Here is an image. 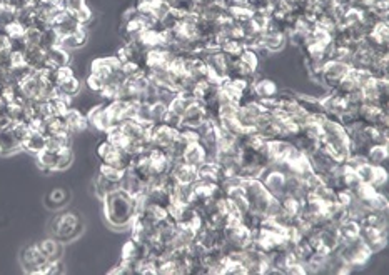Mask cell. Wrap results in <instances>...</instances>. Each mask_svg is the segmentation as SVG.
<instances>
[{
    "instance_id": "6da1fadb",
    "label": "cell",
    "mask_w": 389,
    "mask_h": 275,
    "mask_svg": "<svg viewBox=\"0 0 389 275\" xmlns=\"http://www.w3.org/2000/svg\"><path fill=\"white\" fill-rule=\"evenodd\" d=\"M104 213L112 229L116 230H129L132 225L134 219L137 217L132 208V195L127 194L121 187L112 190L105 195L102 200Z\"/></svg>"
},
{
    "instance_id": "7a4b0ae2",
    "label": "cell",
    "mask_w": 389,
    "mask_h": 275,
    "mask_svg": "<svg viewBox=\"0 0 389 275\" xmlns=\"http://www.w3.org/2000/svg\"><path fill=\"white\" fill-rule=\"evenodd\" d=\"M79 217L74 213H64L61 217H57V238H74L77 237V232H79Z\"/></svg>"
},
{
    "instance_id": "3957f363",
    "label": "cell",
    "mask_w": 389,
    "mask_h": 275,
    "mask_svg": "<svg viewBox=\"0 0 389 275\" xmlns=\"http://www.w3.org/2000/svg\"><path fill=\"white\" fill-rule=\"evenodd\" d=\"M182 160H184V164H187L190 167H197V165H201L202 162H204L206 160V150H204V147L201 145L199 140L194 142V143H189V145L185 147Z\"/></svg>"
},
{
    "instance_id": "277c9868",
    "label": "cell",
    "mask_w": 389,
    "mask_h": 275,
    "mask_svg": "<svg viewBox=\"0 0 389 275\" xmlns=\"http://www.w3.org/2000/svg\"><path fill=\"white\" fill-rule=\"evenodd\" d=\"M35 157H37V167H39V170L45 172V173L55 172L57 160H59V152H57V150L44 148V150L39 152L37 155H35Z\"/></svg>"
},
{
    "instance_id": "5b68a950",
    "label": "cell",
    "mask_w": 389,
    "mask_h": 275,
    "mask_svg": "<svg viewBox=\"0 0 389 275\" xmlns=\"http://www.w3.org/2000/svg\"><path fill=\"white\" fill-rule=\"evenodd\" d=\"M47 57H49V62L53 67L61 69V67H67V65L72 64V52L62 49V47H50L47 49Z\"/></svg>"
},
{
    "instance_id": "8992f818",
    "label": "cell",
    "mask_w": 389,
    "mask_h": 275,
    "mask_svg": "<svg viewBox=\"0 0 389 275\" xmlns=\"http://www.w3.org/2000/svg\"><path fill=\"white\" fill-rule=\"evenodd\" d=\"M389 159L387 145H371L366 152V162L373 167H386Z\"/></svg>"
},
{
    "instance_id": "52a82bcc",
    "label": "cell",
    "mask_w": 389,
    "mask_h": 275,
    "mask_svg": "<svg viewBox=\"0 0 389 275\" xmlns=\"http://www.w3.org/2000/svg\"><path fill=\"white\" fill-rule=\"evenodd\" d=\"M39 247H40L42 252H44V254L47 255V259H49V262H52V260H61V257H62V254H64V249H62V245L59 243L57 237H49V238H45V240H42V242L39 243Z\"/></svg>"
},
{
    "instance_id": "ba28073f",
    "label": "cell",
    "mask_w": 389,
    "mask_h": 275,
    "mask_svg": "<svg viewBox=\"0 0 389 275\" xmlns=\"http://www.w3.org/2000/svg\"><path fill=\"white\" fill-rule=\"evenodd\" d=\"M47 145V137L42 134V132H31L27 137V140L23 142L22 148L27 150L29 154L32 155H37L39 152H42Z\"/></svg>"
},
{
    "instance_id": "9c48e42d",
    "label": "cell",
    "mask_w": 389,
    "mask_h": 275,
    "mask_svg": "<svg viewBox=\"0 0 389 275\" xmlns=\"http://www.w3.org/2000/svg\"><path fill=\"white\" fill-rule=\"evenodd\" d=\"M112 67L109 64V57H95L94 60L89 64V74H94L100 77L104 82L107 80V77L110 75Z\"/></svg>"
},
{
    "instance_id": "30bf717a",
    "label": "cell",
    "mask_w": 389,
    "mask_h": 275,
    "mask_svg": "<svg viewBox=\"0 0 389 275\" xmlns=\"http://www.w3.org/2000/svg\"><path fill=\"white\" fill-rule=\"evenodd\" d=\"M122 132L130 140H144L146 137V130H144L142 124L139 120H127L122 124Z\"/></svg>"
},
{
    "instance_id": "8fae6325",
    "label": "cell",
    "mask_w": 389,
    "mask_h": 275,
    "mask_svg": "<svg viewBox=\"0 0 389 275\" xmlns=\"http://www.w3.org/2000/svg\"><path fill=\"white\" fill-rule=\"evenodd\" d=\"M194 195V184H177L176 192L172 195V200L179 202L182 205H189Z\"/></svg>"
},
{
    "instance_id": "7c38bea8",
    "label": "cell",
    "mask_w": 389,
    "mask_h": 275,
    "mask_svg": "<svg viewBox=\"0 0 389 275\" xmlns=\"http://www.w3.org/2000/svg\"><path fill=\"white\" fill-rule=\"evenodd\" d=\"M122 173H124L122 169H117V167H112V165L100 164V167H99V175H102L107 182L116 184V185H119V182H121Z\"/></svg>"
},
{
    "instance_id": "4fadbf2b",
    "label": "cell",
    "mask_w": 389,
    "mask_h": 275,
    "mask_svg": "<svg viewBox=\"0 0 389 275\" xmlns=\"http://www.w3.org/2000/svg\"><path fill=\"white\" fill-rule=\"evenodd\" d=\"M10 132H12V137H14V140L22 147L23 142L27 140L29 134H31V129H29V125L25 122H12Z\"/></svg>"
},
{
    "instance_id": "5bb4252c",
    "label": "cell",
    "mask_w": 389,
    "mask_h": 275,
    "mask_svg": "<svg viewBox=\"0 0 389 275\" xmlns=\"http://www.w3.org/2000/svg\"><path fill=\"white\" fill-rule=\"evenodd\" d=\"M239 62H242L244 65H247V67H251L253 70L261 69V58L253 49H242L241 55H239Z\"/></svg>"
},
{
    "instance_id": "9a60e30c",
    "label": "cell",
    "mask_w": 389,
    "mask_h": 275,
    "mask_svg": "<svg viewBox=\"0 0 389 275\" xmlns=\"http://www.w3.org/2000/svg\"><path fill=\"white\" fill-rule=\"evenodd\" d=\"M167 112H169V107L164 105L162 102H154L151 104V122L152 124H164V118L167 115Z\"/></svg>"
},
{
    "instance_id": "2e32d148",
    "label": "cell",
    "mask_w": 389,
    "mask_h": 275,
    "mask_svg": "<svg viewBox=\"0 0 389 275\" xmlns=\"http://www.w3.org/2000/svg\"><path fill=\"white\" fill-rule=\"evenodd\" d=\"M72 164H74V152H72V148H64L59 152L55 172H65Z\"/></svg>"
},
{
    "instance_id": "e0dca14e",
    "label": "cell",
    "mask_w": 389,
    "mask_h": 275,
    "mask_svg": "<svg viewBox=\"0 0 389 275\" xmlns=\"http://www.w3.org/2000/svg\"><path fill=\"white\" fill-rule=\"evenodd\" d=\"M75 14V19H77V22L80 23L82 27H91L92 25V22H94V10L89 7V5H86V7H82L80 10H77V12H74Z\"/></svg>"
},
{
    "instance_id": "ac0fdd59",
    "label": "cell",
    "mask_w": 389,
    "mask_h": 275,
    "mask_svg": "<svg viewBox=\"0 0 389 275\" xmlns=\"http://www.w3.org/2000/svg\"><path fill=\"white\" fill-rule=\"evenodd\" d=\"M389 208V200L387 195L374 192V195L371 197V210H378V212H387Z\"/></svg>"
},
{
    "instance_id": "d6986e66",
    "label": "cell",
    "mask_w": 389,
    "mask_h": 275,
    "mask_svg": "<svg viewBox=\"0 0 389 275\" xmlns=\"http://www.w3.org/2000/svg\"><path fill=\"white\" fill-rule=\"evenodd\" d=\"M40 37H42V30H39L37 27H27L25 32H23V40H25V47L40 45Z\"/></svg>"
},
{
    "instance_id": "ffe728a7",
    "label": "cell",
    "mask_w": 389,
    "mask_h": 275,
    "mask_svg": "<svg viewBox=\"0 0 389 275\" xmlns=\"http://www.w3.org/2000/svg\"><path fill=\"white\" fill-rule=\"evenodd\" d=\"M356 173H357L359 180H361L363 184H371V182H373V177H374V167L366 162V164H363V165L357 167Z\"/></svg>"
},
{
    "instance_id": "44dd1931",
    "label": "cell",
    "mask_w": 389,
    "mask_h": 275,
    "mask_svg": "<svg viewBox=\"0 0 389 275\" xmlns=\"http://www.w3.org/2000/svg\"><path fill=\"white\" fill-rule=\"evenodd\" d=\"M104 85H105V82L100 79V77L94 75V74H87V77H86V88L87 90H91L94 94H99L104 88Z\"/></svg>"
},
{
    "instance_id": "7402d4cb",
    "label": "cell",
    "mask_w": 389,
    "mask_h": 275,
    "mask_svg": "<svg viewBox=\"0 0 389 275\" xmlns=\"http://www.w3.org/2000/svg\"><path fill=\"white\" fill-rule=\"evenodd\" d=\"M190 104H192V102H187V100H184V99H181V97L177 95V97L171 102L169 110L174 112L176 115H179V117H184V115H185V110H187V107H189Z\"/></svg>"
},
{
    "instance_id": "603a6c76",
    "label": "cell",
    "mask_w": 389,
    "mask_h": 275,
    "mask_svg": "<svg viewBox=\"0 0 389 275\" xmlns=\"http://www.w3.org/2000/svg\"><path fill=\"white\" fill-rule=\"evenodd\" d=\"M4 32L7 34L12 40H14V39H23V32H25V28H23L17 20H14V22H10L9 25L4 28Z\"/></svg>"
},
{
    "instance_id": "cb8c5ba5",
    "label": "cell",
    "mask_w": 389,
    "mask_h": 275,
    "mask_svg": "<svg viewBox=\"0 0 389 275\" xmlns=\"http://www.w3.org/2000/svg\"><path fill=\"white\" fill-rule=\"evenodd\" d=\"M142 65L137 62H124L122 64V74L125 75V79H132V77L139 75L142 72Z\"/></svg>"
},
{
    "instance_id": "d4e9b609",
    "label": "cell",
    "mask_w": 389,
    "mask_h": 275,
    "mask_svg": "<svg viewBox=\"0 0 389 275\" xmlns=\"http://www.w3.org/2000/svg\"><path fill=\"white\" fill-rule=\"evenodd\" d=\"M135 120L139 122H151V104L147 102H139V107H137V117Z\"/></svg>"
},
{
    "instance_id": "484cf974",
    "label": "cell",
    "mask_w": 389,
    "mask_h": 275,
    "mask_svg": "<svg viewBox=\"0 0 389 275\" xmlns=\"http://www.w3.org/2000/svg\"><path fill=\"white\" fill-rule=\"evenodd\" d=\"M87 5V0H61V9L67 12H77Z\"/></svg>"
},
{
    "instance_id": "4316f807",
    "label": "cell",
    "mask_w": 389,
    "mask_h": 275,
    "mask_svg": "<svg viewBox=\"0 0 389 275\" xmlns=\"http://www.w3.org/2000/svg\"><path fill=\"white\" fill-rule=\"evenodd\" d=\"M164 124L165 125H169V127H172V129H181V125H182V117H179V115H176L174 112H167V115H165V118H164Z\"/></svg>"
},
{
    "instance_id": "83f0119b",
    "label": "cell",
    "mask_w": 389,
    "mask_h": 275,
    "mask_svg": "<svg viewBox=\"0 0 389 275\" xmlns=\"http://www.w3.org/2000/svg\"><path fill=\"white\" fill-rule=\"evenodd\" d=\"M10 49V37L5 32H0V52Z\"/></svg>"
}]
</instances>
